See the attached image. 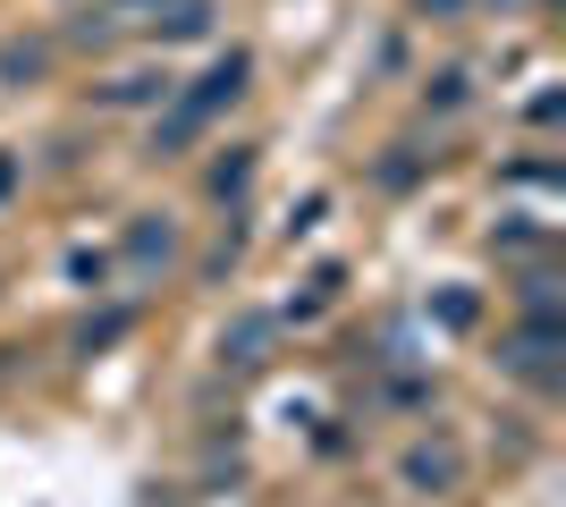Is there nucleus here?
Instances as JSON below:
<instances>
[{
	"instance_id": "obj_1",
	"label": "nucleus",
	"mask_w": 566,
	"mask_h": 507,
	"mask_svg": "<svg viewBox=\"0 0 566 507\" xmlns=\"http://www.w3.org/2000/svg\"><path fill=\"white\" fill-rule=\"evenodd\" d=\"M245 85H254V51H220L212 68L195 76V94H169V102H178L187 119H203V127H212L220 110H237V102H245Z\"/></svg>"
},
{
	"instance_id": "obj_2",
	"label": "nucleus",
	"mask_w": 566,
	"mask_h": 507,
	"mask_svg": "<svg viewBox=\"0 0 566 507\" xmlns=\"http://www.w3.org/2000/svg\"><path fill=\"white\" fill-rule=\"evenodd\" d=\"M558 321H524V330H507L499 338V372H516V381H533V389H558Z\"/></svg>"
},
{
	"instance_id": "obj_3",
	"label": "nucleus",
	"mask_w": 566,
	"mask_h": 507,
	"mask_svg": "<svg viewBox=\"0 0 566 507\" xmlns=\"http://www.w3.org/2000/svg\"><path fill=\"white\" fill-rule=\"evenodd\" d=\"M178 94V76L169 68H118L94 85V110H161V102Z\"/></svg>"
},
{
	"instance_id": "obj_4",
	"label": "nucleus",
	"mask_w": 566,
	"mask_h": 507,
	"mask_svg": "<svg viewBox=\"0 0 566 507\" xmlns=\"http://www.w3.org/2000/svg\"><path fill=\"white\" fill-rule=\"evenodd\" d=\"M271 347H280V314H237L229 330H220V363H229V372H262Z\"/></svg>"
},
{
	"instance_id": "obj_5",
	"label": "nucleus",
	"mask_w": 566,
	"mask_h": 507,
	"mask_svg": "<svg viewBox=\"0 0 566 507\" xmlns=\"http://www.w3.org/2000/svg\"><path fill=\"white\" fill-rule=\"evenodd\" d=\"M457 474H465V465H457V448H406V457H398V483L415 490V499H449Z\"/></svg>"
},
{
	"instance_id": "obj_6",
	"label": "nucleus",
	"mask_w": 566,
	"mask_h": 507,
	"mask_svg": "<svg viewBox=\"0 0 566 507\" xmlns=\"http://www.w3.org/2000/svg\"><path fill=\"white\" fill-rule=\"evenodd\" d=\"M144 25H153V43L169 51V43H203V34L220 25V9H212V0H161Z\"/></svg>"
},
{
	"instance_id": "obj_7",
	"label": "nucleus",
	"mask_w": 566,
	"mask_h": 507,
	"mask_svg": "<svg viewBox=\"0 0 566 507\" xmlns=\"http://www.w3.org/2000/svg\"><path fill=\"white\" fill-rule=\"evenodd\" d=\"M127 263H136V271H161V263H178V229H169L161 212H144L136 229H127Z\"/></svg>"
},
{
	"instance_id": "obj_8",
	"label": "nucleus",
	"mask_w": 566,
	"mask_h": 507,
	"mask_svg": "<svg viewBox=\"0 0 566 507\" xmlns=\"http://www.w3.org/2000/svg\"><path fill=\"white\" fill-rule=\"evenodd\" d=\"M51 34H9V43H0V85H34V76L51 68Z\"/></svg>"
},
{
	"instance_id": "obj_9",
	"label": "nucleus",
	"mask_w": 566,
	"mask_h": 507,
	"mask_svg": "<svg viewBox=\"0 0 566 507\" xmlns=\"http://www.w3.org/2000/svg\"><path fill=\"white\" fill-rule=\"evenodd\" d=\"M245 178H254V145H229L212 169H203V194H212V203H237V194H245Z\"/></svg>"
},
{
	"instance_id": "obj_10",
	"label": "nucleus",
	"mask_w": 566,
	"mask_h": 507,
	"mask_svg": "<svg viewBox=\"0 0 566 507\" xmlns=\"http://www.w3.org/2000/svg\"><path fill=\"white\" fill-rule=\"evenodd\" d=\"M465 102H473V76H465V68L423 76V110H431V119H449V110H465Z\"/></svg>"
},
{
	"instance_id": "obj_11",
	"label": "nucleus",
	"mask_w": 566,
	"mask_h": 507,
	"mask_svg": "<svg viewBox=\"0 0 566 507\" xmlns=\"http://www.w3.org/2000/svg\"><path fill=\"white\" fill-rule=\"evenodd\" d=\"M195 136H203V119H187V110L169 102V119H153V161H178V152H187Z\"/></svg>"
},
{
	"instance_id": "obj_12",
	"label": "nucleus",
	"mask_w": 566,
	"mask_h": 507,
	"mask_svg": "<svg viewBox=\"0 0 566 507\" xmlns=\"http://www.w3.org/2000/svg\"><path fill=\"white\" fill-rule=\"evenodd\" d=\"M69 288H85V296L111 288V254H102V245H76L69 254Z\"/></svg>"
},
{
	"instance_id": "obj_13",
	"label": "nucleus",
	"mask_w": 566,
	"mask_h": 507,
	"mask_svg": "<svg viewBox=\"0 0 566 507\" xmlns=\"http://www.w3.org/2000/svg\"><path fill=\"white\" fill-rule=\"evenodd\" d=\"M111 34H118V18H111V9H76V25H69V43H76V51H102Z\"/></svg>"
},
{
	"instance_id": "obj_14",
	"label": "nucleus",
	"mask_w": 566,
	"mask_h": 507,
	"mask_svg": "<svg viewBox=\"0 0 566 507\" xmlns=\"http://www.w3.org/2000/svg\"><path fill=\"white\" fill-rule=\"evenodd\" d=\"M431 314H440V330H473V314H482V305H473V288H449Z\"/></svg>"
},
{
	"instance_id": "obj_15",
	"label": "nucleus",
	"mask_w": 566,
	"mask_h": 507,
	"mask_svg": "<svg viewBox=\"0 0 566 507\" xmlns=\"http://www.w3.org/2000/svg\"><path fill=\"white\" fill-rule=\"evenodd\" d=\"M373 178H380V187H389V194H398V187H415V178H423V161H415V152L398 145V152H389V161L373 169Z\"/></svg>"
},
{
	"instance_id": "obj_16",
	"label": "nucleus",
	"mask_w": 566,
	"mask_h": 507,
	"mask_svg": "<svg viewBox=\"0 0 566 507\" xmlns=\"http://www.w3.org/2000/svg\"><path fill=\"white\" fill-rule=\"evenodd\" d=\"M127 321H136V314H127V305H118V314H102V321H85V330H76V347H85V356H94V347H111V338H118V330H127Z\"/></svg>"
},
{
	"instance_id": "obj_17",
	"label": "nucleus",
	"mask_w": 566,
	"mask_h": 507,
	"mask_svg": "<svg viewBox=\"0 0 566 507\" xmlns=\"http://www.w3.org/2000/svg\"><path fill=\"white\" fill-rule=\"evenodd\" d=\"M415 9H423V25H457L473 9V0H415Z\"/></svg>"
},
{
	"instance_id": "obj_18",
	"label": "nucleus",
	"mask_w": 566,
	"mask_h": 507,
	"mask_svg": "<svg viewBox=\"0 0 566 507\" xmlns=\"http://www.w3.org/2000/svg\"><path fill=\"white\" fill-rule=\"evenodd\" d=\"M102 9H111V18L127 25V18H136V9H161V0H102Z\"/></svg>"
},
{
	"instance_id": "obj_19",
	"label": "nucleus",
	"mask_w": 566,
	"mask_h": 507,
	"mask_svg": "<svg viewBox=\"0 0 566 507\" xmlns=\"http://www.w3.org/2000/svg\"><path fill=\"white\" fill-rule=\"evenodd\" d=\"M18 187V152H0V194Z\"/></svg>"
},
{
	"instance_id": "obj_20",
	"label": "nucleus",
	"mask_w": 566,
	"mask_h": 507,
	"mask_svg": "<svg viewBox=\"0 0 566 507\" xmlns=\"http://www.w3.org/2000/svg\"><path fill=\"white\" fill-rule=\"evenodd\" d=\"M473 9H499V18H516V9H524V0H473Z\"/></svg>"
}]
</instances>
